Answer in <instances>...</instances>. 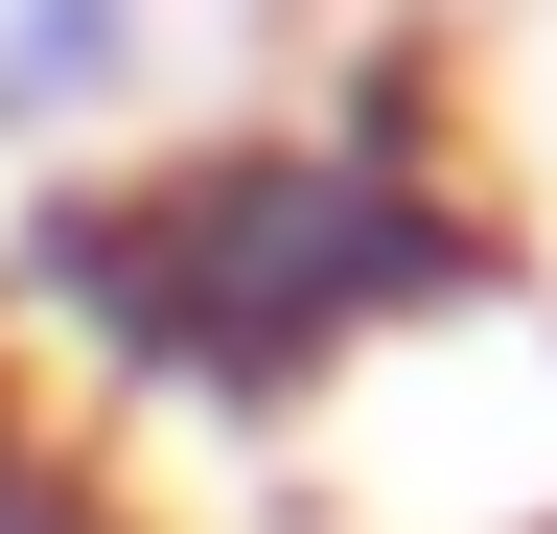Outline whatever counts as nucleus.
Here are the masks:
<instances>
[{"instance_id":"nucleus-1","label":"nucleus","mask_w":557,"mask_h":534,"mask_svg":"<svg viewBox=\"0 0 557 534\" xmlns=\"http://www.w3.org/2000/svg\"><path fill=\"white\" fill-rule=\"evenodd\" d=\"M0 302L70 325L116 395H186V419L348 395L442 302H487V210H465V140H442V71L372 47L325 116H233V140H139L94 186H24Z\"/></svg>"},{"instance_id":"nucleus-2","label":"nucleus","mask_w":557,"mask_h":534,"mask_svg":"<svg viewBox=\"0 0 557 534\" xmlns=\"http://www.w3.org/2000/svg\"><path fill=\"white\" fill-rule=\"evenodd\" d=\"M163 71V0H0V163L70 140V116H116Z\"/></svg>"},{"instance_id":"nucleus-3","label":"nucleus","mask_w":557,"mask_h":534,"mask_svg":"<svg viewBox=\"0 0 557 534\" xmlns=\"http://www.w3.org/2000/svg\"><path fill=\"white\" fill-rule=\"evenodd\" d=\"M0 534H139V511H116V464L70 442L24 372H0Z\"/></svg>"}]
</instances>
